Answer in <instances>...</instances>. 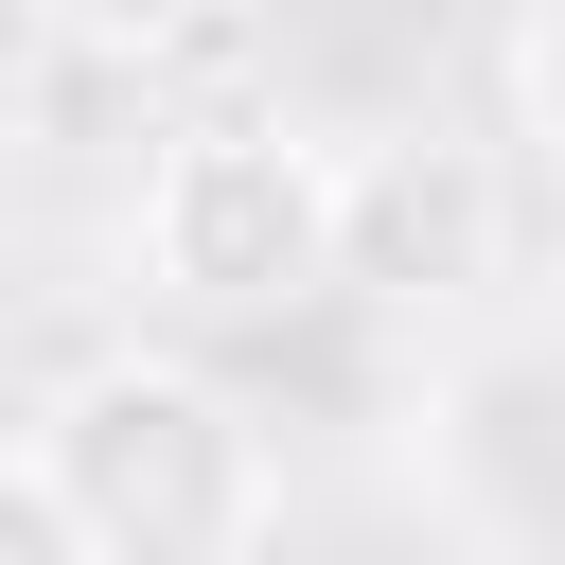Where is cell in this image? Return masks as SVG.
Segmentation results:
<instances>
[{"mask_svg": "<svg viewBox=\"0 0 565 565\" xmlns=\"http://www.w3.org/2000/svg\"><path fill=\"white\" fill-rule=\"evenodd\" d=\"M35 459L88 530V565H230L282 530V441L247 424V388L194 353H141V335L35 406Z\"/></svg>", "mask_w": 565, "mask_h": 565, "instance_id": "6da1fadb", "label": "cell"}, {"mask_svg": "<svg viewBox=\"0 0 565 565\" xmlns=\"http://www.w3.org/2000/svg\"><path fill=\"white\" fill-rule=\"evenodd\" d=\"M124 265H141V300H177V318H212V335H230V318L335 300V141L265 124V106L177 124V141L141 159Z\"/></svg>", "mask_w": 565, "mask_h": 565, "instance_id": "7a4b0ae2", "label": "cell"}, {"mask_svg": "<svg viewBox=\"0 0 565 565\" xmlns=\"http://www.w3.org/2000/svg\"><path fill=\"white\" fill-rule=\"evenodd\" d=\"M494 265H512V159L494 141L406 124V141H353L335 159V300L459 318V300H494Z\"/></svg>", "mask_w": 565, "mask_h": 565, "instance_id": "3957f363", "label": "cell"}, {"mask_svg": "<svg viewBox=\"0 0 565 565\" xmlns=\"http://www.w3.org/2000/svg\"><path fill=\"white\" fill-rule=\"evenodd\" d=\"M71 53H106V71H177V53H212L247 0H35Z\"/></svg>", "mask_w": 565, "mask_h": 565, "instance_id": "277c9868", "label": "cell"}, {"mask_svg": "<svg viewBox=\"0 0 565 565\" xmlns=\"http://www.w3.org/2000/svg\"><path fill=\"white\" fill-rule=\"evenodd\" d=\"M512 141H530V177L565 194V0L512 18Z\"/></svg>", "mask_w": 565, "mask_h": 565, "instance_id": "5b68a950", "label": "cell"}, {"mask_svg": "<svg viewBox=\"0 0 565 565\" xmlns=\"http://www.w3.org/2000/svg\"><path fill=\"white\" fill-rule=\"evenodd\" d=\"M0 565H88V530H71V494H53V459H35V424L0 441Z\"/></svg>", "mask_w": 565, "mask_h": 565, "instance_id": "8992f818", "label": "cell"}]
</instances>
